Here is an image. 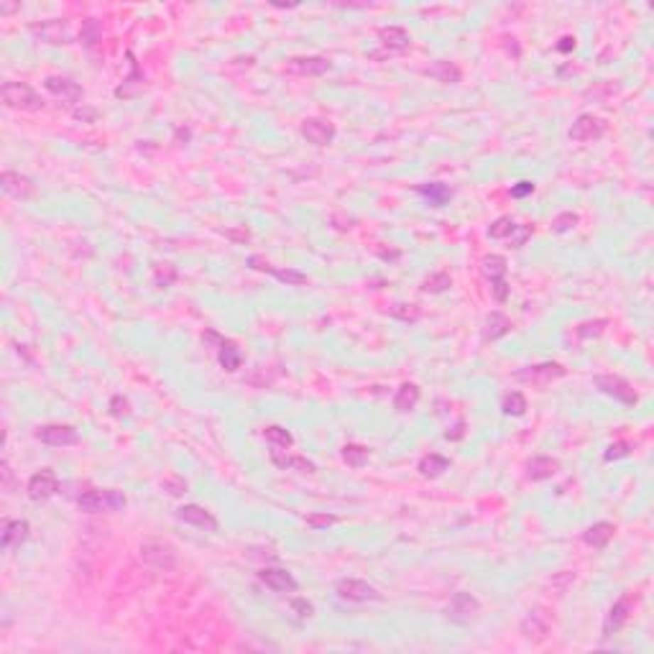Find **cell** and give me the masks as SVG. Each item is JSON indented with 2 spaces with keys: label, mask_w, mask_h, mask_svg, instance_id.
Wrapping results in <instances>:
<instances>
[{
  "label": "cell",
  "mask_w": 654,
  "mask_h": 654,
  "mask_svg": "<svg viewBox=\"0 0 654 654\" xmlns=\"http://www.w3.org/2000/svg\"><path fill=\"white\" fill-rule=\"evenodd\" d=\"M126 503H128L126 494L115 489L87 491V494H82L77 498V506L82 508V511H87V514H113V511L126 508Z\"/></svg>",
  "instance_id": "obj_1"
},
{
  "label": "cell",
  "mask_w": 654,
  "mask_h": 654,
  "mask_svg": "<svg viewBox=\"0 0 654 654\" xmlns=\"http://www.w3.org/2000/svg\"><path fill=\"white\" fill-rule=\"evenodd\" d=\"M0 95H3L6 108H13V110H41L44 108L41 95H38L31 85H26V82H6L3 89H0Z\"/></svg>",
  "instance_id": "obj_2"
},
{
  "label": "cell",
  "mask_w": 654,
  "mask_h": 654,
  "mask_svg": "<svg viewBox=\"0 0 654 654\" xmlns=\"http://www.w3.org/2000/svg\"><path fill=\"white\" fill-rule=\"evenodd\" d=\"M481 271H483V276L491 281V289H494L496 302L503 305V302L508 299V292H511V286L506 284V271H508L506 258L498 256V254L486 256V258L481 261Z\"/></svg>",
  "instance_id": "obj_3"
},
{
  "label": "cell",
  "mask_w": 654,
  "mask_h": 654,
  "mask_svg": "<svg viewBox=\"0 0 654 654\" xmlns=\"http://www.w3.org/2000/svg\"><path fill=\"white\" fill-rule=\"evenodd\" d=\"M593 383H596V388L601 391V394L621 401V404H626V407H634L636 401H639L634 386H631L626 378H621V376H616V374H601V376L593 378Z\"/></svg>",
  "instance_id": "obj_4"
},
{
  "label": "cell",
  "mask_w": 654,
  "mask_h": 654,
  "mask_svg": "<svg viewBox=\"0 0 654 654\" xmlns=\"http://www.w3.org/2000/svg\"><path fill=\"white\" fill-rule=\"evenodd\" d=\"M481 616V601H478L473 593H455V596L450 598V604H447V609H445V618L452 623H470L476 621V618Z\"/></svg>",
  "instance_id": "obj_5"
},
{
  "label": "cell",
  "mask_w": 654,
  "mask_h": 654,
  "mask_svg": "<svg viewBox=\"0 0 654 654\" xmlns=\"http://www.w3.org/2000/svg\"><path fill=\"white\" fill-rule=\"evenodd\" d=\"M141 557L156 570H172L177 565V550L164 540H146L141 545Z\"/></svg>",
  "instance_id": "obj_6"
},
{
  "label": "cell",
  "mask_w": 654,
  "mask_h": 654,
  "mask_svg": "<svg viewBox=\"0 0 654 654\" xmlns=\"http://www.w3.org/2000/svg\"><path fill=\"white\" fill-rule=\"evenodd\" d=\"M562 376H565V366H560V363H537V366H527V369L516 371L514 378L532 383V386H547V383L557 381Z\"/></svg>",
  "instance_id": "obj_7"
},
{
  "label": "cell",
  "mask_w": 654,
  "mask_h": 654,
  "mask_svg": "<svg viewBox=\"0 0 654 654\" xmlns=\"http://www.w3.org/2000/svg\"><path fill=\"white\" fill-rule=\"evenodd\" d=\"M550 629H552V621H550V616H547L542 609L529 611L527 616L521 618V623H519L521 636H524L527 642H532V644L545 642L547 636H550Z\"/></svg>",
  "instance_id": "obj_8"
},
{
  "label": "cell",
  "mask_w": 654,
  "mask_h": 654,
  "mask_svg": "<svg viewBox=\"0 0 654 654\" xmlns=\"http://www.w3.org/2000/svg\"><path fill=\"white\" fill-rule=\"evenodd\" d=\"M631 611H634V596H631V593H623L616 604L609 609V614H606V621H604V636L606 639L614 636V634H618V631L626 626Z\"/></svg>",
  "instance_id": "obj_9"
},
{
  "label": "cell",
  "mask_w": 654,
  "mask_h": 654,
  "mask_svg": "<svg viewBox=\"0 0 654 654\" xmlns=\"http://www.w3.org/2000/svg\"><path fill=\"white\" fill-rule=\"evenodd\" d=\"M337 596L350 604H366V601H381V593L376 591L374 585H369L366 580H356V578H345L335 585Z\"/></svg>",
  "instance_id": "obj_10"
},
{
  "label": "cell",
  "mask_w": 654,
  "mask_h": 654,
  "mask_svg": "<svg viewBox=\"0 0 654 654\" xmlns=\"http://www.w3.org/2000/svg\"><path fill=\"white\" fill-rule=\"evenodd\" d=\"M604 133H606V123L588 113L578 115V121L572 123L570 131H567L570 141H578V143H593V141H598Z\"/></svg>",
  "instance_id": "obj_11"
},
{
  "label": "cell",
  "mask_w": 654,
  "mask_h": 654,
  "mask_svg": "<svg viewBox=\"0 0 654 654\" xmlns=\"http://www.w3.org/2000/svg\"><path fill=\"white\" fill-rule=\"evenodd\" d=\"M26 491H28V498H31V501H46V498H51V496L59 491L57 473L49 470V468L38 470V473H33V476L28 478Z\"/></svg>",
  "instance_id": "obj_12"
},
{
  "label": "cell",
  "mask_w": 654,
  "mask_h": 654,
  "mask_svg": "<svg viewBox=\"0 0 654 654\" xmlns=\"http://www.w3.org/2000/svg\"><path fill=\"white\" fill-rule=\"evenodd\" d=\"M177 519L185 521V524H192V527L202 529V532H217V529H220V524H217L215 516H212L207 508L197 506V503H185V506H179Z\"/></svg>",
  "instance_id": "obj_13"
},
{
  "label": "cell",
  "mask_w": 654,
  "mask_h": 654,
  "mask_svg": "<svg viewBox=\"0 0 654 654\" xmlns=\"http://www.w3.org/2000/svg\"><path fill=\"white\" fill-rule=\"evenodd\" d=\"M31 31L36 33L41 41H46V44H70L72 41L70 23L62 21V18H51V21H41V23H33Z\"/></svg>",
  "instance_id": "obj_14"
},
{
  "label": "cell",
  "mask_w": 654,
  "mask_h": 654,
  "mask_svg": "<svg viewBox=\"0 0 654 654\" xmlns=\"http://www.w3.org/2000/svg\"><path fill=\"white\" fill-rule=\"evenodd\" d=\"M332 70V62L327 57H294L286 62V72L299 77H320Z\"/></svg>",
  "instance_id": "obj_15"
},
{
  "label": "cell",
  "mask_w": 654,
  "mask_h": 654,
  "mask_svg": "<svg viewBox=\"0 0 654 654\" xmlns=\"http://www.w3.org/2000/svg\"><path fill=\"white\" fill-rule=\"evenodd\" d=\"M335 126L330 121H325V118H307L302 123V136L315 146H330L335 141Z\"/></svg>",
  "instance_id": "obj_16"
},
{
  "label": "cell",
  "mask_w": 654,
  "mask_h": 654,
  "mask_svg": "<svg viewBox=\"0 0 654 654\" xmlns=\"http://www.w3.org/2000/svg\"><path fill=\"white\" fill-rule=\"evenodd\" d=\"M0 190L6 192V195H11V197H18V200H28L36 195V185H33V179H28L26 174H18V172H3L0 174Z\"/></svg>",
  "instance_id": "obj_17"
},
{
  "label": "cell",
  "mask_w": 654,
  "mask_h": 654,
  "mask_svg": "<svg viewBox=\"0 0 654 654\" xmlns=\"http://www.w3.org/2000/svg\"><path fill=\"white\" fill-rule=\"evenodd\" d=\"M36 440L51 445V447H67V445H75L80 437H77L75 427L70 425H44L36 430Z\"/></svg>",
  "instance_id": "obj_18"
},
{
  "label": "cell",
  "mask_w": 654,
  "mask_h": 654,
  "mask_svg": "<svg viewBox=\"0 0 654 654\" xmlns=\"http://www.w3.org/2000/svg\"><path fill=\"white\" fill-rule=\"evenodd\" d=\"M258 580L266 588H271L273 593H294L299 588V583L294 580L292 572L281 570V567H263L258 572Z\"/></svg>",
  "instance_id": "obj_19"
},
{
  "label": "cell",
  "mask_w": 654,
  "mask_h": 654,
  "mask_svg": "<svg viewBox=\"0 0 654 654\" xmlns=\"http://www.w3.org/2000/svg\"><path fill=\"white\" fill-rule=\"evenodd\" d=\"M44 87L62 102H80L82 100V87L70 80V77H46Z\"/></svg>",
  "instance_id": "obj_20"
},
{
  "label": "cell",
  "mask_w": 654,
  "mask_h": 654,
  "mask_svg": "<svg viewBox=\"0 0 654 654\" xmlns=\"http://www.w3.org/2000/svg\"><path fill=\"white\" fill-rule=\"evenodd\" d=\"M417 195H422V197L430 202V207H445V205H450V200L455 197L452 187L445 185V182H427V185H420L417 187Z\"/></svg>",
  "instance_id": "obj_21"
},
{
  "label": "cell",
  "mask_w": 654,
  "mask_h": 654,
  "mask_svg": "<svg viewBox=\"0 0 654 654\" xmlns=\"http://www.w3.org/2000/svg\"><path fill=\"white\" fill-rule=\"evenodd\" d=\"M28 534H31V524H28L26 519L6 521V527H3V540H0V545H3V550H13V547H21L26 540H28Z\"/></svg>",
  "instance_id": "obj_22"
},
{
  "label": "cell",
  "mask_w": 654,
  "mask_h": 654,
  "mask_svg": "<svg viewBox=\"0 0 654 654\" xmlns=\"http://www.w3.org/2000/svg\"><path fill=\"white\" fill-rule=\"evenodd\" d=\"M560 470V460L550 455H537L527 463V478L529 481H550L552 476H557Z\"/></svg>",
  "instance_id": "obj_23"
},
{
  "label": "cell",
  "mask_w": 654,
  "mask_h": 654,
  "mask_svg": "<svg viewBox=\"0 0 654 654\" xmlns=\"http://www.w3.org/2000/svg\"><path fill=\"white\" fill-rule=\"evenodd\" d=\"M614 534H616V527L611 521H596L593 527L583 532V542L593 550H606V545L614 540Z\"/></svg>",
  "instance_id": "obj_24"
},
{
  "label": "cell",
  "mask_w": 654,
  "mask_h": 654,
  "mask_svg": "<svg viewBox=\"0 0 654 654\" xmlns=\"http://www.w3.org/2000/svg\"><path fill=\"white\" fill-rule=\"evenodd\" d=\"M511 332V320L503 315V312H491L486 322H483V340L486 343H496Z\"/></svg>",
  "instance_id": "obj_25"
},
{
  "label": "cell",
  "mask_w": 654,
  "mask_h": 654,
  "mask_svg": "<svg viewBox=\"0 0 654 654\" xmlns=\"http://www.w3.org/2000/svg\"><path fill=\"white\" fill-rule=\"evenodd\" d=\"M425 75L432 77V80H437V82H442V85H457L463 80L460 67H457L455 62H447V59H437L435 64H430L425 70Z\"/></svg>",
  "instance_id": "obj_26"
},
{
  "label": "cell",
  "mask_w": 654,
  "mask_h": 654,
  "mask_svg": "<svg viewBox=\"0 0 654 654\" xmlns=\"http://www.w3.org/2000/svg\"><path fill=\"white\" fill-rule=\"evenodd\" d=\"M378 41H381V46L388 51V54H394V51H404L409 49V33L407 28H401V26H386V28H381L378 31Z\"/></svg>",
  "instance_id": "obj_27"
},
{
  "label": "cell",
  "mask_w": 654,
  "mask_h": 654,
  "mask_svg": "<svg viewBox=\"0 0 654 654\" xmlns=\"http://www.w3.org/2000/svg\"><path fill=\"white\" fill-rule=\"evenodd\" d=\"M420 396H422V391L417 383H401L399 391H396V396H394V409L399 414H409L417 404H420Z\"/></svg>",
  "instance_id": "obj_28"
},
{
  "label": "cell",
  "mask_w": 654,
  "mask_h": 654,
  "mask_svg": "<svg viewBox=\"0 0 654 654\" xmlns=\"http://www.w3.org/2000/svg\"><path fill=\"white\" fill-rule=\"evenodd\" d=\"M450 468V460L445 455H437V452H430V455H425L420 460V465H417V470H420L422 478H440L445 473V470Z\"/></svg>",
  "instance_id": "obj_29"
},
{
  "label": "cell",
  "mask_w": 654,
  "mask_h": 654,
  "mask_svg": "<svg viewBox=\"0 0 654 654\" xmlns=\"http://www.w3.org/2000/svg\"><path fill=\"white\" fill-rule=\"evenodd\" d=\"M217 361H220V366L228 371V374H235V371L243 366V353L233 340H225V343L217 348Z\"/></svg>",
  "instance_id": "obj_30"
},
{
  "label": "cell",
  "mask_w": 654,
  "mask_h": 654,
  "mask_svg": "<svg viewBox=\"0 0 654 654\" xmlns=\"http://www.w3.org/2000/svg\"><path fill=\"white\" fill-rule=\"evenodd\" d=\"M343 460L345 463L350 465V468H363V465L369 463V457H371V450L366 447V445H356V442H348L343 447Z\"/></svg>",
  "instance_id": "obj_31"
},
{
  "label": "cell",
  "mask_w": 654,
  "mask_h": 654,
  "mask_svg": "<svg viewBox=\"0 0 654 654\" xmlns=\"http://www.w3.org/2000/svg\"><path fill=\"white\" fill-rule=\"evenodd\" d=\"M276 281H281V284L286 286H305L310 284V276L302 271H297V268H271L268 271Z\"/></svg>",
  "instance_id": "obj_32"
},
{
  "label": "cell",
  "mask_w": 654,
  "mask_h": 654,
  "mask_svg": "<svg viewBox=\"0 0 654 654\" xmlns=\"http://www.w3.org/2000/svg\"><path fill=\"white\" fill-rule=\"evenodd\" d=\"M501 409H503V414H508V417H521V414L527 412V399H524L521 391H508L501 401Z\"/></svg>",
  "instance_id": "obj_33"
},
{
  "label": "cell",
  "mask_w": 654,
  "mask_h": 654,
  "mask_svg": "<svg viewBox=\"0 0 654 654\" xmlns=\"http://www.w3.org/2000/svg\"><path fill=\"white\" fill-rule=\"evenodd\" d=\"M263 437L268 440V445H271V447H281V450H289V447L294 445L292 432H286L284 427H276V425L266 427V430H263Z\"/></svg>",
  "instance_id": "obj_34"
},
{
  "label": "cell",
  "mask_w": 654,
  "mask_h": 654,
  "mask_svg": "<svg viewBox=\"0 0 654 654\" xmlns=\"http://www.w3.org/2000/svg\"><path fill=\"white\" fill-rule=\"evenodd\" d=\"M177 281V268L172 263H156L153 266V284L159 289H169Z\"/></svg>",
  "instance_id": "obj_35"
},
{
  "label": "cell",
  "mask_w": 654,
  "mask_h": 654,
  "mask_svg": "<svg viewBox=\"0 0 654 654\" xmlns=\"http://www.w3.org/2000/svg\"><path fill=\"white\" fill-rule=\"evenodd\" d=\"M514 228H516V220H514V217L501 215V217H498V220H494V222H491L489 235H491V238H494V241H503V238H508V235L514 233Z\"/></svg>",
  "instance_id": "obj_36"
},
{
  "label": "cell",
  "mask_w": 654,
  "mask_h": 654,
  "mask_svg": "<svg viewBox=\"0 0 654 654\" xmlns=\"http://www.w3.org/2000/svg\"><path fill=\"white\" fill-rule=\"evenodd\" d=\"M450 286H452L450 273L437 271V273H432V276H430L425 284H422V289H425L427 294H442V292H447Z\"/></svg>",
  "instance_id": "obj_37"
},
{
  "label": "cell",
  "mask_w": 654,
  "mask_h": 654,
  "mask_svg": "<svg viewBox=\"0 0 654 654\" xmlns=\"http://www.w3.org/2000/svg\"><path fill=\"white\" fill-rule=\"evenodd\" d=\"M281 470H299V473H317V465L302 455H286Z\"/></svg>",
  "instance_id": "obj_38"
},
{
  "label": "cell",
  "mask_w": 654,
  "mask_h": 654,
  "mask_svg": "<svg viewBox=\"0 0 654 654\" xmlns=\"http://www.w3.org/2000/svg\"><path fill=\"white\" fill-rule=\"evenodd\" d=\"M606 325H609V320H588V322H583L578 327V337L580 340H588V337H598L601 332L606 330Z\"/></svg>",
  "instance_id": "obj_39"
},
{
  "label": "cell",
  "mask_w": 654,
  "mask_h": 654,
  "mask_svg": "<svg viewBox=\"0 0 654 654\" xmlns=\"http://www.w3.org/2000/svg\"><path fill=\"white\" fill-rule=\"evenodd\" d=\"M391 317L401 320V322H417V320H420V307L417 305H396V307H391Z\"/></svg>",
  "instance_id": "obj_40"
},
{
  "label": "cell",
  "mask_w": 654,
  "mask_h": 654,
  "mask_svg": "<svg viewBox=\"0 0 654 654\" xmlns=\"http://www.w3.org/2000/svg\"><path fill=\"white\" fill-rule=\"evenodd\" d=\"M578 220H580V217L575 215V212H570V210L560 212V215L552 220V230H555V233H567V230H572L575 225H578Z\"/></svg>",
  "instance_id": "obj_41"
},
{
  "label": "cell",
  "mask_w": 654,
  "mask_h": 654,
  "mask_svg": "<svg viewBox=\"0 0 654 654\" xmlns=\"http://www.w3.org/2000/svg\"><path fill=\"white\" fill-rule=\"evenodd\" d=\"M532 233H534L532 225H519V222H516L514 233H511V235L506 238V241H508V248H521L524 243L529 241V238H532Z\"/></svg>",
  "instance_id": "obj_42"
},
{
  "label": "cell",
  "mask_w": 654,
  "mask_h": 654,
  "mask_svg": "<svg viewBox=\"0 0 654 654\" xmlns=\"http://www.w3.org/2000/svg\"><path fill=\"white\" fill-rule=\"evenodd\" d=\"M161 489L166 491L169 496H185L187 494V481L179 476H166L164 481H161Z\"/></svg>",
  "instance_id": "obj_43"
},
{
  "label": "cell",
  "mask_w": 654,
  "mask_h": 654,
  "mask_svg": "<svg viewBox=\"0 0 654 654\" xmlns=\"http://www.w3.org/2000/svg\"><path fill=\"white\" fill-rule=\"evenodd\" d=\"M110 414H113L115 420H123V417H131V404H128L126 396L115 394L113 399H110Z\"/></svg>",
  "instance_id": "obj_44"
},
{
  "label": "cell",
  "mask_w": 654,
  "mask_h": 654,
  "mask_svg": "<svg viewBox=\"0 0 654 654\" xmlns=\"http://www.w3.org/2000/svg\"><path fill=\"white\" fill-rule=\"evenodd\" d=\"M631 452V445L629 442H623V440H618V442H614V445H609V450H606V455H604V460L606 463H611V460H618V457H626Z\"/></svg>",
  "instance_id": "obj_45"
},
{
  "label": "cell",
  "mask_w": 654,
  "mask_h": 654,
  "mask_svg": "<svg viewBox=\"0 0 654 654\" xmlns=\"http://www.w3.org/2000/svg\"><path fill=\"white\" fill-rule=\"evenodd\" d=\"M0 478H3V491H6V494H13V491H16V476H13L8 460H0Z\"/></svg>",
  "instance_id": "obj_46"
},
{
  "label": "cell",
  "mask_w": 654,
  "mask_h": 654,
  "mask_svg": "<svg viewBox=\"0 0 654 654\" xmlns=\"http://www.w3.org/2000/svg\"><path fill=\"white\" fill-rule=\"evenodd\" d=\"M97 38H100V23H97L95 18H87L85 21V28H82V41L92 46Z\"/></svg>",
  "instance_id": "obj_47"
},
{
  "label": "cell",
  "mask_w": 654,
  "mask_h": 654,
  "mask_svg": "<svg viewBox=\"0 0 654 654\" xmlns=\"http://www.w3.org/2000/svg\"><path fill=\"white\" fill-rule=\"evenodd\" d=\"M337 521V516H332V514H312V516H307V524H310L312 529H327V527H332Z\"/></svg>",
  "instance_id": "obj_48"
},
{
  "label": "cell",
  "mask_w": 654,
  "mask_h": 654,
  "mask_svg": "<svg viewBox=\"0 0 654 654\" xmlns=\"http://www.w3.org/2000/svg\"><path fill=\"white\" fill-rule=\"evenodd\" d=\"M292 611H297L299 618H312V616H315V606H312L310 601H305V598H294V601H292Z\"/></svg>",
  "instance_id": "obj_49"
},
{
  "label": "cell",
  "mask_w": 654,
  "mask_h": 654,
  "mask_svg": "<svg viewBox=\"0 0 654 654\" xmlns=\"http://www.w3.org/2000/svg\"><path fill=\"white\" fill-rule=\"evenodd\" d=\"M572 580H575V572H562V575L552 578V585H557V596H562V593H565L567 588H570Z\"/></svg>",
  "instance_id": "obj_50"
},
{
  "label": "cell",
  "mask_w": 654,
  "mask_h": 654,
  "mask_svg": "<svg viewBox=\"0 0 654 654\" xmlns=\"http://www.w3.org/2000/svg\"><path fill=\"white\" fill-rule=\"evenodd\" d=\"M532 192H534V185H532V182H519V185L511 187V197H514V200H521V197H527V195H532Z\"/></svg>",
  "instance_id": "obj_51"
},
{
  "label": "cell",
  "mask_w": 654,
  "mask_h": 654,
  "mask_svg": "<svg viewBox=\"0 0 654 654\" xmlns=\"http://www.w3.org/2000/svg\"><path fill=\"white\" fill-rule=\"evenodd\" d=\"M248 266L256 268V271H266V273L273 268L271 263H268L266 258H261V256H251V258H248Z\"/></svg>",
  "instance_id": "obj_52"
},
{
  "label": "cell",
  "mask_w": 654,
  "mask_h": 654,
  "mask_svg": "<svg viewBox=\"0 0 654 654\" xmlns=\"http://www.w3.org/2000/svg\"><path fill=\"white\" fill-rule=\"evenodd\" d=\"M202 343H215L217 348H220V345L225 343V337H220L215 330H205V332H202Z\"/></svg>",
  "instance_id": "obj_53"
},
{
  "label": "cell",
  "mask_w": 654,
  "mask_h": 654,
  "mask_svg": "<svg viewBox=\"0 0 654 654\" xmlns=\"http://www.w3.org/2000/svg\"><path fill=\"white\" fill-rule=\"evenodd\" d=\"M575 49V36H562L557 44V51H562V54H567V51Z\"/></svg>",
  "instance_id": "obj_54"
},
{
  "label": "cell",
  "mask_w": 654,
  "mask_h": 654,
  "mask_svg": "<svg viewBox=\"0 0 654 654\" xmlns=\"http://www.w3.org/2000/svg\"><path fill=\"white\" fill-rule=\"evenodd\" d=\"M225 235H228V238H233V241H248V238H251V233H248L246 228H241V230H228Z\"/></svg>",
  "instance_id": "obj_55"
},
{
  "label": "cell",
  "mask_w": 654,
  "mask_h": 654,
  "mask_svg": "<svg viewBox=\"0 0 654 654\" xmlns=\"http://www.w3.org/2000/svg\"><path fill=\"white\" fill-rule=\"evenodd\" d=\"M463 427H465V422L460 420V422L455 425V432H445V437H447V440H460V437H463V432H465Z\"/></svg>",
  "instance_id": "obj_56"
},
{
  "label": "cell",
  "mask_w": 654,
  "mask_h": 654,
  "mask_svg": "<svg viewBox=\"0 0 654 654\" xmlns=\"http://www.w3.org/2000/svg\"><path fill=\"white\" fill-rule=\"evenodd\" d=\"M18 3H0V16H8V13L18 11Z\"/></svg>",
  "instance_id": "obj_57"
}]
</instances>
